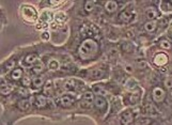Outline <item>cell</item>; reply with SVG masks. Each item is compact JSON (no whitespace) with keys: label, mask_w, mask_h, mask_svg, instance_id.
<instances>
[{"label":"cell","mask_w":172,"mask_h":125,"mask_svg":"<svg viewBox=\"0 0 172 125\" xmlns=\"http://www.w3.org/2000/svg\"><path fill=\"white\" fill-rule=\"evenodd\" d=\"M166 91L160 87H155L152 91V98L155 103H161L166 100Z\"/></svg>","instance_id":"3957f363"},{"label":"cell","mask_w":172,"mask_h":125,"mask_svg":"<svg viewBox=\"0 0 172 125\" xmlns=\"http://www.w3.org/2000/svg\"><path fill=\"white\" fill-rule=\"evenodd\" d=\"M13 91V86H11L10 83L8 82H2L1 83V87H0V93L1 95L3 96H8L12 93Z\"/></svg>","instance_id":"9c48e42d"},{"label":"cell","mask_w":172,"mask_h":125,"mask_svg":"<svg viewBox=\"0 0 172 125\" xmlns=\"http://www.w3.org/2000/svg\"><path fill=\"white\" fill-rule=\"evenodd\" d=\"M32 100H33V104L35 105V107L39 109L44 108L46 105H47V101H46V97L44 95H35Z\"/></svg>","instance_id":"52a82bcc"},{"label":"cell","mask_w":172,"mask_h":125,"mask_svg":"<svg viewBox=\"0 0 172 125\" xmlns=\"http://www.w3.org/2000/svg\"><path fill=\"white\" fill-rule=\"evenodd\" d=\"M98 50H100V46L97 42L93 39L88 38L80 44L78 48V55L82 60H91L97 55Z\"/></svg>","instance_id":"6da1fadb"},{"label":"cell","mask_w":172,"mask_h":125,"mask_svg":"<svg viewBox=\"0 0 172 125\" xmlns=\"http://www.w3.org/2000/svg\"><path fill=\"white\" fill-rule=\"evenodd\" d=\"M36 61H38V56L35 54H30L25 58V62L27 64H30V65L31 64H34Z\"/></svg>","instance_id":"cb8c5ba5"},{"label":"cell","mask_w":172,"mask_h":125,"mask_svg":"<svg viewBox=\"0 0 172 125\" xmlns=\"http://www.w3.org/2000/svg\"><path fill=\"white\" fill-rule=\"evenodd\" d=\"M126 71H129V72H132V67H131V66H126Z\"/></svg>","instance_id":"ab89813d"},{"label":"cell","mask_w":172,"mask_h":125,"mask_svg":"<svg viewBox=\"0 0 172 125\" xmlns=\"http://www.w3.org/2000/svg\"><path fill=\"white\" fill-rule=\"evenodd\" d=\"M94 7H95V1H93V0L86 1V3H85V10L87 12H92L93 10H94Z\"/></svg>","instance_id":"4316f807"},{"label":"cell","mask_w":172,"mask_h":125,"mask_svg":"<svg viewBox=\"0 0 172 125\" xmlns=\"http://www.w3.org/2000/svg\"><path fill=\"white\" fill-rule=\"evenodd\" d=\"M104 76H105V72L101 69H94L91 71V77L93 79H102Z\"/></svg>","instance_id":"2e32d148"},{"label":"cell","mask_w":172,"mask_h":125,"mask_svg":"<svg viewBox=\"0 0 172 125\" xmlns=\"http://www.w3.org/2000/svg\"><path fill=\"white\" fill-rule=\"evenodd\" d=\"M76 86H77V82H76V80H74V79H69V80H66L65 83H64V88H65L66 91H73L75 88H76Z\"/></svg>","instance_id":"7402d4cb"},{"label":"cell","mask_w":172,"mask_h":125,"mask_svg":"<svg viewBox=\"0 0 172 125\" xmlns=\"http://www.w3.org/2000/svg\"><path fill=\"white\" fill-rule=\"evenodd\" d=\"M105 9L107 12L109 13H113L117 11V9H118V2L117 1H113V0H109V1L106 2L105 4Z\"/></svg>","instance_id":"7c38bea8"},{"label":"cell","mask_w":172,"mask_h":125,"mask_svg":"<svg viewBox=\"0 0 172 125\" xmlns=\"http://www.w3.org/2000/svg\"><path fill=\"white\" fill-rule=\"evenodd\" d=\"M165 87L168 90H172V77L167 78L165 80Z\"/></svg>","instance_id":"e575fe53"},{"label":"cell","mask_w":172,"mask_h":125,"mask_svg":"<svg viewBox=\"0 0 172 125\" xmlns=\"http://www.w3.org/2000/svg\"><path fill=\"white\" fill-rule=\"evenodd\" d=\"M147 62H144V61H139L137 63V66H138V69H145V67H147Z\"/></svg>","instance_id":"8d00e7d4"},{"label":"cell","mask_w":172,"mask_h":125,"mask_svg":"<svg viewBox=\"0 0 172 125\" xmlns=\"http://www.w3.org/2000/svg\"><path fill=\"white\" fill-rule=\"evenodd\" d=\"M94 105L97 109H101V110H106L107 109V101L104 96H96L94 100Z\"/></svg>","instance_id":"ba28073f"},{"label":"cell","mask_w":172,"mask_h":125,"mask_svg":"<svg viewBox=\"0 0 172 125\" xmlns=\"http://www.w3.org/2000/svg\"><path fill=\"white\" fill-rule=\"evenodd\" d=\"M81 100L88 102V103H90V104H92L93 101H94V95H93L92 92H90V91H87V92H85L82 94V98H81Z\"/></svg>","instance_id":"603a6c76"},{"label":"cell","mask_w":172,"mask_h":125,"mask_svg":"<svg viewBox=\"0 0 172 125\" xmlns=\"http://www.w3.org/2000/svg\"><path fill=\"white\" fill-rule=\"evenodd\" d=\"M18 93H19L22 96H24V97H27V96L29 95V92H28L27 88H20V89L18 90Z\"/></svg>","instance_id":"d590c367"},{"label":"cell","mask_w":172,"mask_h":125,"mask_svg":"<svg viewBox=\"0 0 172 125\" xmlns=\"http://www.w3.org/2000/svg\"><path fill=\"white\" fill-rule=\"evenodd\" d=\"M18 107L23 111H29L31 109V102L29 100H22L18 103Z\"/></svg>","instance_id":"9a60e30c"},{"label":"cell","mask_w":172,"mask_h":125,"mask_svg":"<svg viewBox=\"0 0 172 125\" xmlns=\"http://www.w3.org/2000/svg\"><path fill=\"white\" fill-rule=\"evenodd\" d=\"M66 14L64 12H58L56 15H55V22L57 23V24H60V23H64L66 20Z\"/></svg>","instance_id":"ffe728a7"},{"label":"cell","mask_w":172,"mask_h":125,"mask_svg":"<svg viewBox=\"0 0 172 125\" xmlns=\"http://www.w3.org/2000/svg\"><path fill=\"white\" fill-rule=\"evenodd\" d=\"M22 85L24 88H28L32 85V80L30 79L29 76H25V77H23V79H22Z\"/></svg>","instance_id":"f546056e"},{"label":"cell","mask_w":172,"mask_h":125,"mask_svg":"<svg viewBox=\"0 0 172 125\" xmlns=\"http://www.w3.org/2000/svg\"><path fill=\"white\" fill-rule=\"evenodd\" d=\"M48 70H50V71H57V70H59V67H60V63L57 60H50L49 61V63H48Z\"/></svg>","instance_id":"d4e9b609"},{"label":"cell","mask_w":172,"mask_h":125,"mask_svg":"<svg viewBox=\"0 0 172 125\" xmlns=\"http://www.w3.org/2000/svg\"><path fill=\"white\" fill-rule=\"evenodd\" d=\"M23 77V70L20 67H16L11 72V78L13 80H18Z\"/></svg>","instance_id":"d6986e66"},{"label":"cell","mask_w":172,"mask_h":125,"mask_svg":"<svg viewBox=\"0 0 172 125\" xmlns=\"http://www.w3.org/2000/svg\"><path fill=\"white\" fill-rule=\"evenodd\" d=\"M169 59H168V56H167L166 54L164 53H158L155 55L154 57V64L156 66H165L167 65V63H168Z\"/></svg>","instance_id":"277c9868"},{"label":"cell","mask_w":172,"mask_h":125,"mask_svg":"<svg viewBox=\"0 0 172 125\" xmlns=\"http://www.w3.org/2000/svg\"><path fill=\"white\" fill-rule=\"evenodd\" d=\"M161 10L164 12L172 11V2H161Z\"/></svg>","instance_id":"f1b7e54d"},{"label":"cell","mask_w":172,"mask_h":125,"mask_svg":"<svg viewBox=\"0 0 172 125\" xmlns=\"http://www.w3.org/2000/svg\"><path fill=\"white\" fill-rule=\"evenodd\" d=\"M44 85H45V83H44V78L42 76H35L32 79V86L34 89H40Z\"/></svg>","instance_id":"5bb4252c"},{"label":"cell","mask_w":172,"mask_h":125,"mask_svg":"<svg viewBox=\"0 0 172 125\" xmlns=\"http://www.w3.org/2000/svg\"><path fill=\"white\" fill-rule=\"evenodd\" d=\"M62 1H55V0H50L49 4H51V7H58V4H61Z\"/></svg>","instance_id":"f35d334b"},{"label":"cell","mask_w":172,"mask_h":125,"mask_svg":"<svg viewBox=\"0 0 172 125\" xmlns=\"http://www.w3.org/2000/svg\"><path fill=\"white\" fill-rule=\"evenodd\" d=\"M41 38L45 41H48L49 40V33L47 32V31H44V32L41 34Z\"/></svg>","instance_id":"74e56055"},{"label":"cell","mask_w":172,"mask_h":125,"mask_svg":"<svg viewBox=\"0 0 172 125\" xmlns=\"http://www.w3.org/2000/svg\"><path fill=\"white\" fill-rule=\"evenodd\" d=\"M153 122L152 119H149V118H142L140 119L139 121H138V123H139L140 125H150L151 123Z\"/></svg>","instance_id":"1f68e13d"},{"label":"cell","mask_w":172,"mask_h":125,"mask_svg":"<svg viewBox=\"0 0 172 125\" xmlns=\"http://www.w3.org/2000/svg\"><path fill=\"white\" fill-rule=\"evenodd\" d=\"M43 92L46 96H50V95L54 94V83H53L51 80H48V81L45 82Z\"/></svg>","instance_id":"30bf717a"},{"label":"cell","mask_w":172,"mask_h":125,"mask_svg":"<svg viewBox=\"0 0 172 125\" xmlns=\"http://www.w3.org/2000/svg\"><path fill=\"white\" fill-rule=\"evenodd\" d=\"M53 18H55V16L49 11H44L43 13H42L41 19L44 20V23H47V22H49V20L53 19Z\"/></svg>","instance_id":"484cf974"},{"label":"cell","mask_w":172,"mask_h":125,"mask_svg":"<svg viewBox=\"0 0 172 125\" xmlns=\"http://www.w3.org/2000/svg\"><path fill=\"white\" fill-rule=\"evenodd\" d=\"M20 16L26 23L29 24H34L38 20V12L34 8H32L29 4H23L19 9Z\"/></svg>","instance_id":"7a4b0ae2"},{"label":"cell","mask_w":172,"mask_h":125,"mask_svg":"<svg viewBox=\"0 0 172 125\" xmlns=\"http://www.w3.org/2000/svg\"><path fill=\"white\" fill-rule=\"evenodd\" d=\"M44 71V65L42 63H38L36 65H34V67L32 69V72L34 73L35 75H39L41 74L42 72Z\"/></svg>","instance_id":"4dcf8cb0"},{"label":"cell","mask_w":172,"mask_h":125,"mask_svg":"<svg viewBox=\"0 0 172 125\" xmlns=\"http://www.w3.org/2000/svg\"><path fill=\"white\" fill-rule=\"evenodd\" d=\"M159 47L163 49H166V50H169L171 48V43L168 40H161L159 42Z\"/></svg>","instance_id":"83f0119b"},{"label":"cell","mask_w":172,"mask_h":125,"mask_svg":"<svg viewBox=\"0 0 172 125\" xmlns=\"http://www.w3.org/2000/svg\"><path fill=\"white\" fill-rule=\"evenodd\" d=\"M156 28H157V24H156L155 22H153V20H150V22L145 23V25H144V30L149 33L154 32L156 30Z\"/></svg>","instance_id":"ac0fdd59"},{"label":"cell","mask_w":172,"mask_h":125,"mask_svg":"<svg viewBox=\"0 0 172 125\" xmlns=\"http://www.w3.org/2000/svg\"><path fill=\"white\" fill-rule=\"evenodd\" d=\"M125 86H126V88H128V89H133V88L136 87V80H135L134 78H131Z\"/></svg>","instance_id":"836d02e7"},{"label":"cell","mask_w":172,"mask_h":125,"mask_svg":"<svg viewBox=\"0 0 172 125\" xmlns=\"http://www.w3.org/2000/svg\"><path fill=\"white\" fill-rule=\"evenodd\" d=\"M138 98H139V93H138V94H133L132 93V94L129 95V103L134 105V104H136L138 102Z\"/></svg>","instance_id":"d6a6232c"},{"label":"cell","mask_w":172,"mask_h":125,"mask_svg":"<svg viewBox=\"0 0 172 125\" xmlns=\"http://www.w3.org/2000/svg\"><path fill=\"white\" fill-rule=\"evenodd\" d=\"M93 91H94V93L97 96H105L108 94V91L102 85H95L94 87H93Z\"/></svg>","instance_id":"8fae6325"},{"label":"cell","mask_w":172,"mask_h":125,"mask_svg":"<svg viewBox=\"0 0 172 125\" xmlns=\"http://www.w3.org/2000/svg\"><path fill=\"white\" fill-rule=\"evenodd\" d=\"M133 17H134V14H132V13H128V12H122L120 13L119 15V18L121 22L123 23H129L131 20L133 19Z\"/></svg>","instance_id":"e0dca14e"},{"label":"cell","mask_w":172,"mask_h":125,"mask_svg":"<svg viewBox=\"0 0 172 125\" xmlns=\"http://www.w3.org/2000/svg\"><path fill=\"white\" fill-rule=\"evenodd\" d=\"M75 103V98L73 97L72 95L70 94H65L63 96H61L59 100V104L60 106H62V107L66 108V107H71L73 104Z\"/></svg>","instance_id":"5b68a950"},{"label":"cell","mask_w":172,"mask_h":125,"mask_svg":"<svg viewBox=\"0 0 172 125\" xmlns=\"http://www.w3.org/2000/svg\"><path fill=\"white\" fill-rule=\"evenodd\" d=\"M145 13H147V14H145V15H147L148 19H150V20L155 19V18L158 16V12H157V10H156L155 8H153V7L148 8L147 11H145Z\"/></svg>","instance_id":"4fadbf2b"},{"label":"cell","mask_w":172,"mask_h":125,"mask_svg":"<svg viewBox=\"0 0 172 125\" xmlns=\"http://www.w3.org/2000/svg\"><path fill=\"white\" fill-rule=\"evenodd\" d=\"M14 65H15V61L13 59H11L10 61H8L7 63L3 64V66H2V72L8 73L9 71H11V70H14Z\"/></svg>","instance_id":"44dd1931"},{"label":"cell","mask_w":172,"mask_h":125,"mask_svg":"<svg viewBox=\"0 0 172 125\" xmlns=\"http://www.w3.org/2000/svg\"><path fill=\"white\" fill-rule=\"evenodd\" d=\"M133 121H134V113L132 110H125L121 114V123L123 125L131 124Z\"/></svg>","instance_id":"8992f818"}]
</instances>
